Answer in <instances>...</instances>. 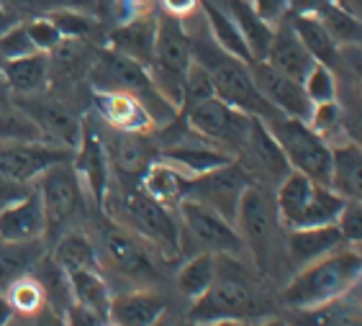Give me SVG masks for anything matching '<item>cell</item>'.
Listing matches in <instances>:
<instances>
[{
  "instance_id": "cell-1",
  "label": "cell",
  "mask_w": 362,
  "mask_h": 326,
  "mask_svg": "<svg viewBox=\"0 0 362 326\" xmlns=\"http://www.w3.org/2000/svg\"><path fill=\"white\" fill-rule=\"evenodd\" d=\"M362 272V260L357 247L344 244L339 250L319 257L314 262L298 267L291 283L283 288V303L298 311H311L324 303L352 293Z\"/></svg>"
},
{
  "instance_id": "cell-2",
  "label": "cell",
  "mask_w": 362,
  "mask_h": 326,
  "mask_svg": "<svg viewBox=\"0 0 362 326\" xmlns=\"http://www.w3.org/2000/svg\"><path fill=\"white\" fill-rule=\"evenodd\" d=\"M111 221H119L129 231L144 239L162 260L180 257V221L175 209L154 201L139 182H126L116 193V211H108Z\"/></svg>"
},
{
  "instance_id": "cell-3",
  "label": "cell",
  "mask_w": 362,
  "mask_h": 326,
  "mask_svg": "<svg viewBox=\"0 0 362 326\" xmlns=\"http://www.w3.org/2000/svg\"><path fill=\"white\" fill-rule=\"evenodd\" d=\"M88 77L93 80V91L126 93V95L136 98L146 108V113L152 116L154 124H173L180 113L157 93L144 64L129 59V57L119 54L108 47L95 52Z\"/></svg>"
},
{
  "instance_id": "cell-4",
  "label": "cell",
  "mask_w": 362,
  "mask_h": 326,
  "mask_svg": "<svg viewBox=\"0 0 362 326\" xmlns=\"http://www.w3.org/2000/svg\"><path fill=\"white\" fill-rule=\"evenodd\" d=\"M190 52H193L195 62L203 64L206 72H209L216 98L226 100L239 111L250 113V116L270 118L272 113H278L265 98L259 95L257 85L252 80L250 64L226 54L223 49H218L214 44V39H203V42L190 39Z\"/></svg>"
},
{
  "instance_id": "cell-5",
  "label": "cell",
  "mask_w": 362,
  "mask_h": 326,
  "mask_svg": "<svg viewBox=\"0 0 362 326\" xmlns=\"http://www.w3.org/2000/svg\"><path fill=\"white\" fill-rule=\"evenodd\" d=\"M190 62H193V52H190V36L182 26V18L170 13L157 16L154 52L146 72L152 77L157 93L177 111L182 105V80Z\"/></svg>"
},
{
  "instance_id": "cell-6",
  "label": "cell",
  "mask_w": 362,
  "mask_h": 326,
  "mask_svg": "<svg viewBox=\"0 0 362 326\" xmlns=\"http://www.w3.org/2000/svg\"><path fill=\"white\" fill-rule=\"evenodd\" d=\"M262 121L280 144L291 170H298L319 185H329L332 180V144L319 132H314L308 121L283 116V113H272L270 118H262Z\"/></svg>"
},
{
  "instance_id": "cell-7",
  "label": "cell",
  "mask_w": 362,
  "mask_h": 326,
  "mask_svg": "<svg viewBox=\"0 0 362 326\" xmlns=\"http://www.w3.org/2000/svg\"><path fill=\"white\" fill-rule=\"evenodd\" d=\"M175 214L180 221V242L190 239L198 252H211L216 257H239L244 252L237 226L209 206L193 198H182Z\"/></svg>"
},
{
  "instance_id": "cell-8",
  "label": "cell",
  "mask_w": 362,
  "mask_h": 326,
  "mask_svg": "<svg viewBox=\"0 0 362 326\" xmlns=\"http://www.w3.org/2000/svg\"><path fill=\"white\" fill-rule=\"evenodd\" d=\"M180 116L185 118L190 132L209 139L211 144L221 146L223 152H229L231 157H239L244 141H247V132H250V113L239 111V108H234L226 100L214 95L209 100L188 108Z\"/></svg>"
},
{
  "instance_id": "cell-9",
  "label": "cell",
  "mask_w": 362,
  "mask_h": 326,
  "mask_svg": "<svg viewBox=\"0 0 362 326\" xmlns=\"http://www.w3.org/2000/svg\"><path fill=\"white\" fill-rule=\"evenodd\" d=\"M36 193L42 201L44 221H47V234H62V229L83 209V185L77 177L75 167L70 162H59L44 170L36 177Z\"/></svg>"
},
{
  "instance_id": "cell-10",
  "label": "cell",
  "mask_w": 362,
  "mask_h": 326,
  "mask_svg": "<svg viewBox=\"0 0 362 326\" xmlns=\"http://www.w3.org/2000/svg\"><path fill=\"white\" fill-rule=\"evenodd\" d=\"M11 105L39 129L44 141L75 152L83 134V118H77L70 105L62 103L59 98L47 95V91L36 95H11Z\"/></svg>"
},
{
  "instance_id": "cell-11",
  "label": "cell",
  "mask_w": 362,
  "mask_h": 326,
  "mask_svg": "<svg viewBox=\"0 0 362 326\" xmlns=\"http://www.w3.org/2000/svg\"><path fill=\"white\" fill-rule=\"evenodd\" d=\"M257 311V296L252 285L239 275H223L216 272V280L203 293L201 298L193 301L188 319L195 324H211L218 319H247Z\"/></svg>"
},
{
  "instance_id": "cell-12",
  "label": "cell",
  "mask_w": 362,
  "mask_h": 326,
  "mask_svg": "<svg viewBox=\"0 0 362 326\" xmlns=\"http://www.w3.org/2000/svg\"><path fill=\"white\" fill-rule=\"evenodd\" d=\"M234 226H237L239 236H242L244 250H250L252 257H255V262L259 267H265L280 221H278V214H275V203L255 182H250L247 190H244L237 209V219H234Z\"/></svg>"
},
{
  "instance_id": "cell-13",
  "label": "cell",
  "mask_w": 362,
  "mask_h": 326,
  "mask_svg": "<svg viewBox=\"0 0 362 326\" xmlns=\"http://www.w3.org/2000/svg\"><path fill=\"white\" fill-rule=\"evenodd\" d=\"M250 182V173L242 167V162L231 160L226 165L216 167V170H209V173L198 175V177H190L185 198H193V201L209 206L216 214H221L226 221L234 223L239 201H242Z\"/></svg>"
},
{
  "instance_id": "cell-14",
  "label": "cell",
  "mask_w": 362,
  "mask_h": 326,
  "mask_svg": "<svg viewBox=\"0 0 362 326\" xmlns=\"http://www.w3.org/2000/svg\"><path fill=\"white\" fill-rule=\"evenodd\" d=\"M70 160L72 149L49 144L42 139L0 141V180L16 182V185H31L44 170Z\"/></svg>"
},
{
  "instance_id": "cell-15",
  "label": "cell",
  "mask_w": 362,
  "mask_h": 326,
  "mask_svg": "<svg viewBox=\"0 0 362 326\" xmlns=\"http://www.w3.org/2000/svg\"><path fill=\"white\" fill-rule=\"evenodd\" d=\"M100 250L113 270L134 280H152L157 278L154 264V250L144 239L121 226L119 221H108L100 229Z\"/></svg>"
},
{
  "instance_id": "cell-16",
  "label": "cell",
  "mask_w": 362,
  "mask_h": 326,
  "mask_svg": "<svg viewBox=\"0 0 362 326\" xmlns=\"http://www.w3.org/2000/svg\"><path fill=\"white\" fill-rule=\"evenodd\" d=\"M72 167H75L83 193L93 198L98 211H103L105 195L111 190V160L105 152L103 136L98 134L90 118H83V134L72 152Z\"/></svg>"
},
{
  "instance_id": "cell-17",
  "label": "cell",
  "mask_w": 362,
  "mask_h": 326,
  "mask_svg": "<svg viewBox=\"0 0 362 326\" xmlns=\"http://www.w3.org/2000/svg\"><path fill=\"white\" fill-rule=\"evenodd\" d=\"M252 80L257 85L259 95L265 98L267 103L275 108L283 116L300 118V121H308L311 111H314V103L308 100L306 91L298 80L283 75L275 67L265 62V59H257V62H250Z\"/></svg>"
},
{
  "instance_id": "cell-18",
  "label": "cell",
  "mask_w": 362,
  "mask_h": 326,
  "mask_svg": "<svg viewBox=\"0 0 362 326\" xmlns=\"http://www.w3.org/2000/svg\"><path fill=\"white\" fill-rule=\"evenodd\" d=\"M237 160L242 162V167L247 173H250V170H257L265 180H272L275 185L291 173V165H288L286 154H283L280 144L275 141L272 132L267 129V124L259 116H252L247 141H244Z\"/></svg>"
},
{
  "instance_id": "cell-19",
  "label": "cell",
  "mask_w": 362,
  "mask_h": 326,
  "mask_svg": "<svg viewBox=\"0 0 362 326\" xmlns=\"http://www.w3.org/2000/svg\"><path fill=\"white\" fill-rule=\"evenodd\" d=\"M47 221L36 187L0 206V242H42Z\"/></svg>"
},
{
  "instance_id": "cell-20",
  "label": "cell",
  "mask_w": 362,
  "mask_h": 326,
  "mask_svg": "<svg viewBox=\"0 0 362 326\" xmlns=\"http://www.w3.org/2000/svg\"><path fill=\"white\" fill-rule=\"evenodd\" d=\"M154 34H157V16L152 11H146V13L116 23L108 34V49L149 67L154 52Z\"/></svg>"
},
{
  "instance_id": "cell-21",
  "label": "cell",
  "mask_w": 362,
  "mask_h": 326,
  "mask_svg": "<svg viewBox=\"0 0 362 326\" xmlns=\"http://www.w3.org/2000/svg\"><path fill=\"white\" fill-rule=\"evenodd\" d=\"M103 144L108 160L116 167V173L121 175L124 182H139L146 167L157 160V152L146 141V134L139 132H113L111 144L105 139Z\"/></svg>"
},
{
  "instance_id": "cell-22",
  "label": "cell",
  "mask_w": 362,
  "mask_h": 326,
  "mask_svg": "<svg viewBox=\"0 0 362 326\" xmlns=\"http://www.w3.org/2000/svg\"><path fill=\"white\" fill-rule=\"evenodd\" d=\"M0 75L11 95H36L47 91L52 83L47 52H31L16 59H3Z\"/></svg>"
},
{
  "instance_id": "cell-23",
  "label": "cell",
  "mask_w": 362,
  "mask_h": 326,
  "mask_svg": "<svg viewBox=\"0 0 362 326\" xmlns=\"http://www.w3.org/2000/svg\"><path fill=\"white\" fill-rule=\"evenodd\" d=\"M95 113L111 126L113 132H139L146 134L154 126L152 116L136 98L126 93L95 91Z\"/></svg>"
},
{
  "instance_id": "cell-24",
  "label": "cell",
  "mask_w": 362,
  "mask_h": 326,
  "mask_svg": "<svg viewBox=\"0 0 362 326\" xmlns=\"http://www.w3.org/2000/svg\"><path fill=\"white\" fill-rule=\"evenodd\" d=\"M265 62L270 67H275L283 75L293 77V80H303L306 72L314 67V57L308 54L306 47L300 44V39L293 31L291 21H280L275 26V34H272L270 49L265 54Z\"/></svg>"
},
{
  "instance_id": "cell-25",
  "label": "cell",
  "mask_w": 362,
  "mask_h": 326,
  "mask_svg": "<svg viewBox=\"0 0 362 326\" xmlns=\"http://www.w3.org/2000/svg\"><path fill=\"white\" fill-rule=\"evenodd\" d=\"M344 236L337 229V223H327V226H306V229H288L286 236V250L291 262L296 267L314 262L319 257L329 255V252L344 247Z\"/></svg>"
},
{
  "instance_id": "cell-26",
  "label": "cell",
  "mask_w": 362,
  "mask_h": 326,
  "mask_svg": "<svg viewBox=\"0 0 362 326\" xmlns=\"http://www.w3.org/2000/svg\"><path fill=\"white\" fill-rule=\"evenodd\" d=\"M165 316V301L160 293L132 291L111 298L108 326H152Z\"/></svg>"
},
{
  "instance_id": "cell-27",
  "label": "cell",
  "mask_w": 362,
  "mask_h": 326,
  "mask_svg": "<svg viewBox=\"0 0 362 326\" xmlns=\"http://www.w3.org/2000/svg\"><path fill=\"white\" fill-rule=\"evenodd\" d=\"M95 52L88 39H62L52 52H47L49 57V77L52 80H64V83H77L88 77L95 59Z\"/></svg>"
},
{
  "instance_id": "cell-28",
  "label": "cell",
  "mask_w": 362,
  "mask_h": 326,
  "mask_svg": "<svg viewBox=\"0 0 362 326\" xmlns=\"http://www.w3.org/2000/svg\"><path fill=\"white\" fill-rule=\"evenodd\" d=\"M198 8H201L203 16H206V23H209L214 44H216L218 49H223L226 54L237 57V59L250 64L252 62L250 49H247L242 31H239V26L234 23V18H231V13L226 11V6H223L221 0H201Z\"/></svg>"
},
{
  "instance_id": "cell-29",
  "label": "cell",
  "mask_w": 362,
  "mask_h": 326,
  "mask_svg": "<svg viewBox=\"0 0 362 326\" xmlns=\"http://www.w3.org/2000/svg\"><path fill=\"white\" fill-rule=\"evenodd\" d=\"M139 185L152 195L154 201L165 203L168 209H177V203L188 195L190 177L185 173H180L175 165H170V162L157 157V160L144 170Z\"/></svg>"
},
{
  "instance_id": "cell-30",
  "label": "cell",
  "mask_w": 362,
  "mask_h": 326,
  "mask_svg": "<svg viewBox=\"0 0 362 326\" xmlns=\"http://www.w3.org/2000/svg\"><path fill=\"white\" fill-rule=\"evenodd\" d=\"M226 11L231 13L234 23L239 26L244 36V44L250 49L252 54V62H257V59H265L267 49H270L272 42V34H275V26L262 18V16L255 11L252 6V0H221Z\"/></svg>"
},
{
  "instance_id": "cell-31",
  "label": "cell",
  "mask_w": 362,
  "mask_h": 326,
  "mask_svg": "<svg viewBox=\"0 0 362 326\" xmlns=\"http://www.w3.org/2000/svg\"><path fill=\"white\" fill-rule=\"evenodd\" d=\"M52 260L64 275L77 270H98V247L85 231H64L57 239Z\"/></svg>"
},
{
  "instance_id": "cell-32",
  "label": "cell",
  "mask_w": 362,
  "mask_h": 326,
  "mask_svg": "<svg viewBox=\"0 0 362 326\" xmlns=\"http://www.w3.org/2000/svg\"><path fill=\"white\" fill-rule=\"evenodd\" d=\"M360 170L362 154L355 141H341V144L332 146V180H329V185L334 187L337 193L344 198H360Z\"/></svg>"
},
{
  "instance_id": "cell-33",
  "label": "cell",
  "mask_w": 362,
  "mask_h": 326,
  "mask_svg": "<svg viewBox=\"0 0 362 326\" xmlns=\"http://www.w3.org/2000/svg\"><path fill=\"white\" fill-rule=\"evenodd\" d=\"M44 257L42 242H0V293L28 275Z\"/></svg>"
},
{
  "instance_id": "cell-34",
  "label": "cell",
  "mask_w": 362,
  "mask_h": 326,
  "mask_svg": "<svg viewBox=\"0 0 362 326\" xmlns=\"http://www.w3.org/2000/svg\"><path fill=\"white\" fill-rule=\"evenodd\" d=\"M291 26L296 31V36L300 39V44L306 47V52L314 57V62L319 64H332L339 59V47L334 44V39L329 36V31L324 28V23L311 13H298L291 16Z\"/></svg>"
},
{
  "instance_id": "cell-35",
  "label": "cell",
  "mask_w": 362,
  "mask_h": 326,
  "mask_svg": "<svg viewBox=\"0 0 362 326\" xmlns=\"http://www.w3.org/2000/svg\"><path fill=\"white\" fill-rule=\"evenodd\" d=\"M218 272V257L211 252H195L190 255L177 270V291L185 296L188 301H198L203 293L209 291L211 283L216 280Z\"/></svg>"
},
{
  "instance_id": "cell-36",
  "label": "cell",
  "mask_w": 362,
  "mask_h": 326,
  "mask_svg": "<svg viewBox=\"0 0 362 326\" xmlns=\"http://www.w3.org/2000/svg\"><path fill=\"white\" fill-rule=\"evenodd\" d=\"M67 283H70V296L75 303L90 308L100 319L108 321L113 293H111V288H108V283L100 278V272L98 270L70 272V275H67Z\"/></svg>"
},
{
  "instance_id": "cell-37",
  "label": "cell",
  "mask_w": 362,
  "mask_h": 326,
  "mask_svg": "<svg viewBox=\"0 0 362 326\" xmlns=\"http://www.w3.org/2000/svg\"><path fill=\"white\" fill-rule=\"evenodd\" d=\"M316 18L324 23V28L329 31V36L334 39L337 47H357L362 39V26H360V18L357 13L347 11V8H341L337 0H329L324 6L316 11Z\"/></svg>"
},
{
  "instance_id": "cell-38",
  "label": "cell",
  "mask_w": 362,
  "mask_h": 326,
  "mask_svg": "<svg viewBox=\"0 0 362 326\" xmlns=\"http://www.w3.org/2000/svg\"><path fill=\"white\" fill-rule=\"evenodd\" d=\"M44 16L54 23L62 39H88L98 28L95 16H90L88 11H77V8H52Z\"/></svg>"
},
{
  "instance_id": "cell-39",
  "label": "cell",
  "mask_w": 362,
  "mask_h": 326,
  "mask_svg": "<svg viewBox=\"0 0 362 326\" xmlns=\"http://www.w3.org/2000/svg\"><path fill=\"white\" fill-rule=\"evenodd\" d=\"M6 298L11 301V305H13L16 313H34L47 303V296H44L42 283H39L31 272L23 275V278H18L11 288H8Z\"/></svg>"
},
{
  "instance_id": "cell-40",
  "label": "cell",
  "mask_w": 362,
  "mask_h": 326,
  "mask_svg": "<svg viewBox=\"0 0 362 326\" xmlns=\"http://www.w3.org/2000/svg\"><path fill=\"white\" fill-rule=\"evenodd\" d=\"M216 93H214V83H211L209 72H206V67L203 64H198L193 59L188 67V72H185V80H182V105H180V113H185L188 108H193V105L203 103V100H209V98H214Z\"/></svg>"
},
{
  "instance_id": "cell-41",
  "label": "cell",
  "mask_w": 362,
  "mask_h": 326,
  "mask_svg": "<svg viewBox=\"0 0 362 326\" xmlns=\"http://www.w3.org/2000/svg\"><path fill=\"white\" fill-rule=\"evenodd\" d=\"M300 85H303V91H306L308 100H311L314 105L334 103V100H337L334 72H332V67H327V64L314 62V67L306 72V77L300 80Z\"/></svg>"
},
{
  "instance_id": "cell-42",
  "label": "cell",
  "mask_w": 362,
  "mask_h": 326,
  "mask_svg": "<svg viewBox=\"0 0 362 326\" xmlns=\"http://www.w3.org/2000/svg\"><path fill=\"white\" fill-rule=\"evenodd\" d=\"M347 296H341V298L332 301V303L319 305V308H311L314 311V326H360L357 303L349 301Z\"/></svg>"
},
{
  "instance_id": "cell-43",
  "label": "cell",
  "mask_w": 362,
  "mask_h": 326,
  "mask_svg": "<svg viewBox=\"0 0 362 326\" xmlns=\"http://www.w3.org/2000/svg\"><path fill=\"white\" fill-rule=\"evenodd\" d=\"M18 139H42V134L21 111L13 105H0V141H18ZM44 141V139H42Z\"/></svg>"
},
{
  "instance_id": "cell-44",
  "label": "cell",
  "mask_w": 362,
  "mask_h": 326,
  "mask_svg": "<svg viewBox=\"0 0 362 326\" xmlns=\"http://www.w3.org/2000/svg\"><path fill=\"white\" fill-rule=\"evenodd\" d=\"M36 52L31 39H28V31L23 26V21L13 23V26L0 34V62L3 59H16V57L31 54Z\"/></svg>"
},
{
  "instance_id": "cell-45",
  "label": "cell",
  "mask_w": 362,
  "mask_h": 326,
  "mask_svg": "<svg viewBox=\"0 0 362 326\" xmlns=\"http://www.w3.org/2000/svg\"><path fill=\"white\" fill-rule=\"evenodd\" d=\"M23 26H26L28 39H31L36 52H52L57 44L62 42V34L57 31V26L44 13L31 18V21H23Z\"/></svg>"
},
{
  "instance_id": "cell-46",
  "label": "cell",
  "mask_w": 362,
  "mask_h": 326,
  "mask_svg": "<svg viewBox=\"0 0 362 326\" xmlns=\"http://www.w3.org/2000/svg\"><path fill=\"white\" fill-rule=\"evenodd\" d=\"M337 229L341 231L344 242L357 247L362 239V206L360 198H347L344 209H341L339 219H337Z\"/></svg>"
},
{
  "instance_id": "cell-47",
  "label": "cell",
  "mask_w": 362,
  "mask_h": 326,
  "mask_svg": "<svg viewBox=\"0 0 362 326\" xmlns=\"http://www.w3.org/2000/svg\"><path fill=\"white\" fill-rule=\"evenodd\" d=\"M8 326H64L62 311H57L54 305L44 303L34 313H16Z\"/></svg>"
},
{
  "instance_id": "cell-48",
  "label": "cell",
  "mask_w": 362,
  "mask_h": 326,
  "mask_svg": "<svg viewBox=\"0 0 362 326\" xmlns=\"http://www.w3.org/2000/svg\"><path fill=\"white\" fill-rule=\"evenodd\" d=\"M62 316H64V326H108V321L100 319L95 311H90V308H85V305L75 303V301L64 308Z\"/></svg>"
},
{
  "instance_id": "cell-49",
  "label": "cell",
  "mask_w": 362,
  "mask_h": 326,
  "mask_svg": "<svg viewBox=\"0 0 362 326\" xmlns=\"http://www.w3.org/2000/svg\"><path fill=\"white\" fill-rule=\"evenodd\" d=\"M252 6L270 26H278L288 16V0H252Z\"/></svg>"
},
{
  "instance_id": "cell-50",
  "label": "cell",
  "mask_w": 362,
  "mask_h": 326,
  "mask_svg": "<svg viewBox=\"0 0 362 326\" xmlns=\"http://www.w3.org/2000/svg\"><path fill=\"white\" fill-rule=\"evenodd\" d=\"M198 3L201 0H162V8H165V13L185 18V16H190L198 8Z\"/></svg>"
},
{
  "instance_id": "cell-51",
  "label": "cell",
  "mask_w": 362,
  "mask_h": 326,
  "mask_svg": "<svg viewBox=\"0 0 362 326\" xmlns=\"http://www.w3.org/2000/svg\"><path fill=\"white\" fill-rule=\"evenodd\" d=\"M324 3H329V0H288V13L291 16H298V13L314 16Z\"/></svg>"
},
{
  "instance_id": "cell-52",
  "label": "cell",
  "mask_w": 362,
  "mask_h": 326,
  "mask_svg": "<svg viewBox=\"0 0 362 326\" xmlns=\"http://www.w3.org/2000/svg\"><path fill=\"white\" fill-rule=\"evenodd\" d=\"M13 23H18V13H16L13 8H8V3H3V0H0V34H3V31H8Z\"/></svg>"
},
{
  "instance_id": "cell-53",
  "label": "cell",
  "mask_w": 362,
  "mask_h": 326,
  "mask_svg": "<svg viewBox=\"0 0 362 326\" xmlns=\"http://www.w3.org/2000/svg\"><path fill=\"white\" fill-rule=\"evenodd\" d=\"M13 316H16V311H13V305H11V301L6 298V293H0V326H8Z\"/></svg>"
},
{
  "instance_id": "cell-54",
  "label": "cell",
  "mask_w": 362,
  "mask_h": 326,
  "mask_svg": "<svg viewBox=\"0 0 362 326\" xmlns=\"http://www.w3.org/2000/svg\"><path fill=\"white\" fill-rule=\"evenodd\" d=\"M206 326H247L242 319H218V321H211Z\"/></svg>"
},
{
  "instance_id": "cell-55",
  "label": "cell",
  "mask_w": 362,
  "mask_h": 326,
  "mask_svg": "<svg viewBox=\"0 0 362 326\" xmlns=\"http://www.w3.org/2000/svg\"><path fill=\"white\" fill-rule=\"evenodd\" d=\"M341 8H347V11H352V13H357L360 11V0H337Z\"/></svg>"
},
{
  "instance_id": "cell-56",
  "label": "cell",
  "mask_w": 362,
  "mask_h": 326,
  "mask_svg": "<svg viewBox=\"0 0 362 326\" xmlns=\"http://www.w3.org/2000/svg\"><path fill=\"white\" fill-rule=\"evenodd\" d=\"M255 326H288V324H283L280 319H262V321H257Z\"/></svg>"
},
{
  "instance_id": "cell-57",
  "label": "cell",
  "mask_w": 362,
  "mask_h": 326,
  "mask_svg": "<svg viewBox=\"0 0 362 326\" xmlns=\"http://www.w3.org/2000/svg\"><path fill=\"white\" fill-rule=\"evenodd\" d=\"M152 326H173V324H170V321H168V316H162V319H157Z\"/></svg>"
},
{
  "instance_id": "cell-58",
  "label": "cell",
  "mask_w": 362,
  "mask_h": 326,
  "mask_svg": "<svg viewBox=\"0 0 362 326\" xmlns=\"http://www.w3.org/2000/svg\"><path fill=\"white\" fill-rule=\"evenodd\" d=\"M175 326H201V324H195V321H180V324H175Z\"/></svg>"
},
{
  "instance_id": "cell-59",
  "label": "cell",
  "mask_w": 362,
  "mask_h": 326,
  "mask_svg": "<svg viewBox=\"0 0 362 326\" xmlns=\"http://www.w3.org/2000/svg\"><path fill=\"white\" fill-rule=\"evenodd\" d=\"M95 3H100V6H111L113 0H95Z\"/></svg>"
},
{
  "instance_id": "cell-60",
  "label": "cell",
  "mask_w": 362,
  "mask_h": 326,
  "mask_svg": "<svg viewBox=\"0 0 362 326\" xmlns=\"http://www.w3.org/2000/svg\"><path fill=\"white\" fill-rule=\"evenodd\" d=\"M3 3H8V0H3Z\"/></svg>"
}]
</instances>
